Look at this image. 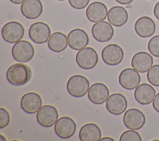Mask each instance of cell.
<instances>
[{
    "label": "cell",
    "instance_id": "cell-34",
    "mask_svg": "<svg viewBox=\"0 0 159 141\" xmlns=\"http://www.w3.org/2000/svg\"><path fill=\"white\" fill-rule=\"evenodd\" d=\"M100 140L102 141V140H108V141H114L115 140L111 137H103L102 139H100Z\"/></svg>",
    "mask_w": 159,
    "mask_h": 141
},
{
    "label": "cell",
    "instance_id": "cell-30",
    "mask_svg": "<svg viewBox=\"0 0 159 141\" xmlns=\"http://www.w3.org/2000/svg\"><path fill=\"white\" fill-rule=\"evenodd\" d=\"M152 106H153V107L154 108V109L159 113V93H158L154 99H153V101L152 102Z\"/></svg>",
    "mask_w": 159,
    "mask_h": 141
},
{
    "label": "cell",
    "instance_id": "cell-12",
    "mask_svg": "<svg viewBox=\"0 0 159 141\" xmlns=\"http://www.w3.org/2000/svg\"><path fill=\"white\" fill-rule=\"evenodd\" d=\"M91 33L96 41L106 42L112 38L114 30L111 24L103 20L96 22L92 26Z\"/></svg>",
    "mask_w": 159,
    "mask_h": 141
},
{
    "label": "cell",
    "instance_id": "cell-8",
    "mask_svg": "<svg viewBox=\"0 0 159 141\" xmlns=\"http://www.w3.org/2000/svg\"><path fill=\"white\" fill-rule=\"evenodd\" d=\"M76 124L75 121L68 116L59 118L55 124L54 130L55 134L61 139L71 138L75 133Z\"/></svg>",
    "mask_w": 159,
    "mask_h": 141
},
{
    "label": "cell",
    "instance_id": "cell-4",
    "mask_svg": "<svg viewBox=\"0 0 159 141\" xmlns=\"http://www.w3.org/2000/svg\"><path fill=\"white\" fill-rule=\"evenodd\" d=\"M25 32L23 25L17 21H10L2 27L1 35L3 39L10 43H15L20 40Z\"/></svg>",
    "mask_w": 159,
    "mask_h": 141
},
{
    "label": "cell",
    "instance_id": "cell-33",
    "mask_svg": "<svg viewBox=\"0 0 159 141\" xmlns=\"http://www.w3.org/2000/svg\"><path fill=\"white\" fill-rule=\"evenodd\" d=\"M25 0H10V1L15 4H22Z\"/></svg>",
    "mask_w": 159,
    "mask_h": 141
},
{
    "label": "cell",
    "instance_id": "cell-19",
    "mask_svg": "<svg viewBox=\"0 0 159 141\" xmlns=\"http://www.w3.org/2000/svg\"><path fill=\"white\" fill-rule=\"evenodd\" d=\"M153 63V57L146 52H139L135 53L131 60L132 68L142 73L147 72L152 66Z\"/></svg>",
    "mask_w": 159,
    "mask_h": 141
},
{
    "label": "cell",
    "instance_id": "cell-37",
    "mask_svg": "<svg viewBox=\"0 0 159 141\" xmlns=\"http://www.w3.org/2000/svg\"><path fill=\"white\" fill-rule=\"evenodd\" d=\"M151 1H155V0H151Z\"/></svg>",
    "mask_w": 159,
    "mask_h": 141
},
{
    "label": "cell",
    "instance_id": "cell-13",
    "mask_svg": "<svg viewBox=\"0 0 159 141\" xmlns=\"http://www.w3.org/2000/svg\"><path fill=\"white\" fill-rule=\"evenodd\" d=\"M41 96L34 92H29L24 94L20 100L22 109L28 114H35L42 107Z\"/></svg>",
    "mask_w": 159,
    "mask_h": 141
},
{
    "label": "cell",
    "instance_id": "cell-16",
    "mask_svg": "<svg viewBox=\"0 0 159 141\" xmlns=\"http://www.w3.org/2000/svg\"><path fill=\"white\" fill-rule=\"evenodd\" d=\"M135 33L142 38H148L155 32L156 25L154 20L148 16H142L135 22Z\"/></svg>",
    "mask_w": 159,
    "mask_h": 141
},
{
    "label": "cell",
    "instance_id": "cell-11",
    "mask_svg": "<svg viewBox=\"0 0 159 141\" xmlns=\"http://www.w3.org/2000/svg\"><path fill=\"white\" fill-rule=\"evenodd\" d=\"M134 68H127L121 71L119 75V83L124 89L132 90L136 88L141 80L140 75Z\"/></svg>",
    "mask_w": 159,
    "mask_h": 141
},
{
    "label": "cell",
    "instance_id": "cell-5",
    "mask_svg": "<svg viewBox=\"0 0 159 141\" xmlns=\"http://www.w3.org/2000/svg\"><path fill=\"white\" fill-rule=\"evenodd\" d=\"M98 60V55L92 47H84L80 50L76 55L77 65L84 70H90L94 68Z\"/></svg>",
    "mask_w": 159,
    "mask_h": 141
},
{
    "label": "cell",
    "instance_id": "cell-10",
    "mask_svg": "<svg viewBox=\"0 0 159 141\" xmlns=\"http://www.w3.org/2000/svg\"><path fill=\"white\" fill-rule=\"evenodd\" d=\"M36 118L38 123L44 127H52L58 119L57 108L52 105H44L37 112Z\"/></svg>",
    "mask_w": 159,
    "mask_h": 141
},
{
    "label": "cell",
    "instance_id": "cell-18",
    "mask_svg": "<svg viewBox=\"0 0 159 141\" xmlns=\"http://www.w3.org/2000/svg\"><path fill=\"white\" fill-rule=\"evenodd\" d=\"M107 8L103 2L94 1L91 3L86 10L88 19L94 23L103 21L107 16Z\"/></svg>",
    "mask_w": 159,
    "mask_h": 141
},
{
    "label": "cell",
    "instance_id": "cell-36",
    "mask_svg": "<svg viewBox=\"0 0 159 141\" xmlns=\"http://www.w3.org/2000/svg\"><path fill=\"white\" fill-rule=\"evenodd\" d=\"M57 1H65V0H57Z\"/></svg>",
    "mask_w": 159,
    "mask_h": 141
},
{
    "label": "cell",
    "instance_id": "cell-29",
    "mask_svg": "<svg viewBox=\"0 0 159 141\" xmlns=\"http://www.w3.org/2000/svg\"><path fill=\"white\" fill-rule=\"evenodd\" d=\"M90 0H68L70 6L76 9H84L89 4Z\"/></svg>",
    "mask_w": 159,
    "mask_h": 141
},
{
    "label": "cell",
    "instance_id": "cell-9",
    "mask_svg": "<svg viewBox=\"0 0 159 141\" xmlns=\"http://www.w3.org/2000/svg\"><path fill=\"white\" fill-rule=\"evenodd\" d=\"M145 116L139 109L131 108L127 110L123 116L125 126L132 130H139L145 124Z\"/></svg>",
    "mask_w": 159,
    "mask_h": 141
},
{
    "label": "cell",
    "instance_id": "cell-32",
    "mask_svg": "<svg viewBox=\"0 0 159 141\" xmlns=\"http://www.w3.org/2000/svg\"><path fill=\"white\" fill-rule=\"evenodd\" d=\"M117 2L123 5H127L130 4L134 0H115Z\"/></svg>",
    "mask_w": 159,
    "mask_h": 141
},
{
    "label": "cell",
    "instance_id": "cell-7",
    "mask_svg": "<svg viewBox=\"0 0 159 141\" xmlns=\"http://www.w3.org/2000/svg\"><path fill=\"white\" fill-rule=\"evenodd\" d=\"M51 35L48 25L43 22H36L31 24L29 29V36L35 43L42 44L48 42Z\"/></svg>",
    "mask_w": 159,
    "mask_h": 141
},
{
    "label": "cell",
    "instance_id": "cell-24",
    "mask_svg": "<svg viewBox=\"0 0 159 141\" xmlns=\"http://www.w3.org/2000/svg\"><path fill=\"white\" fill-rule=\"evenodd\" d=\"M47 45L50 50L56 53L61 52L68 45V37L62 32H55L50 35Z\"/></svg>",
    "mask_w": 159,
    "mask_h": 141
},
{
    "label": "cell",
    "instance_id": "cell-17",
    "mask_svg": "<svg viewBox=\"0 0 159 141\" xmlns=\"http://www.w3.org/2000/svg\"><path fill=\"white\" fill-rule=\"evenodd\" d=\"M69 47L75 50H80L87 46L89 43V37L83 29L76 28L71 30L68 34Z\"/></svg>",
    "mask_w": 159,
    "mask_h": 141
},
{
    "label": "cell",
    "instance_id": "cell-28",
    "mask_svg": "<svg viewBox=\"0 0 159 141\" xmlns=\"http://www.w3.org/2000/svg\"><path fill=\"white\" fill-rule=\"evenodd\" d=\"M10 122V114L3 107L0 108V129H3L9 125Z\"/></svg>",
    "mask_w": 159,
    "mask_h": 141
},
{
    "label": "cell",
    "instance_id": "cell-1",
    "mask_svg": "<svg viewBox=\"0 0 159 141\" xmlns=\"http://www.w3.org/2000/svg\"><path fill=\"white\" fill-rule=\"evenodd\" d=\"M32 76L30 68L22 63H15L10 66L6 72V78L14 86H22L27 83Z\"/></svg>",
    "mask_w": 159,
    "mask_h": 141
},
{
    "label": "cell",
    "instance_id": "cell-3",
    "mask_svg": "<svg viewBox=\"0 0 159 141\" xmlns=\"http://www.w3.org/2000/svg\"><path fill=\"white\" fill-rule=\"evenodd\" d=\"M11 53L15 60L20 63L29 61L35 54L34 46L27 40H19L12 47Z\"/></svg>",
    "mask_w": 159,
    "mask_h": 141
},
{
    "label": "cell",
    "instance_id": "cell-23",
    "mask_svg": "<svg viewBox=\"0 0 159 141\" xmlns=\"http://www.w3.org/2000/svg\"><path fill=\"white\" fill-rule=\"evenodd\" d=\"M101 134V130L97 124L87 123L80 128L79 138L81 141H99Z\"/></svg>",
    "mask_w": 159,
    "mask_h": 141
},
{
    "label": "cell",
    "instance_id": "cell-6",
    "mask_svg": "<svg viewBox=\"0 0 159 141\" xmlns=\"http://www.w3.org/2000/svg\"><path fill=\"white\" fill-rule=\"evenodd\" d=\"M124 55V53L122 47L116 43L106 45L101 52L103 61L110 66H116L120 63Z\"/></svg>",
    "mask_w": 159,
    "mask_h": 141
},
{
    "label": "cell",
    "instance_id": "cell-31",
    "mask_svg": "<svg viewBox=\"0 0 159 141\" xmlns=\"http://www.w3.org/2000/svg\"><path fill=\"white\" fill-rule=\"evenodd\" d=\"M153 14L155 17L159 20V1L157 2L153 8Z\"/></svg>",
    "mask_w": 159,
    "mask_h": 141
},
{
    "label": "cell",
    "instance_id": "cell-26",
    "mask_svg": "<svg viewBox=\"0 0 159 141\" xmlns=\"http://www.w3.org/2000/svg\"><path fill=\"white\" fill-rule=\"evenodd\" d=\"M120 141H142L140 134L135 130L129 129L124 131L119 138Z\"/></svg>",
    "mask_w": 159,
    "mask_h": 141
},
{
    "label": "cell",
    "instance_id": "cell-35",
    "mask_svg": "<svg viewBox=\"0 0 159 141\" xmlns=\"http://www.w3.org/2000/svg\"><path fill=\"white\" fill-rule=\"evenodd\" d=\"M0 138H1V139H0V140H1H1H6V138H5L2 134L0 135Z\"/></svg>",
    "mask_w": 159,
    "mask_h": 141
},
{
    "label": "cell",
    "instance_id": "cell-2",
    "mask_svg": "<svg viewBox=\"0 0 159 141\" xmlns=\"http://www.w3.org/2000/svg\"><path fill=\"white\" fill-rule=\"evenodd\" d=\"M89 88V81L84 76L75 75L71 76L66 83V89L68 93L75 98L84 96Z\"/></svg>",
    "mask_w": 159,
    "mask_h": 141
},
{
    "label": "cell",
    "instance_id": "cell-27",
    "mask_svg": "<svg viewBox=\"0 0 159 141\" xmlns=\"http://www.w3.org/2000/svg\"><path fill=\"white\" fill-rule=\"evenodd\" d=\"M147 48L153 56L159 58V35H155L150 39Z\"/></svg>",
    "mask_w": 159,
    "mask_h": 141
},
{
    "label": "cell",
    "instance_id": "cell-38",
    "mask_svg": "<svg viewBox=\"0 0 159 141\" xmlns=\"http://www.w3.org/2000/svg\"></svg>",
    "mask_w": 159,
    "mask_h": 141
},
{
    "label": "cell",
    "instance_id": "cell-25",
    "mask_svg": "<svg viewBox=\"0 0 159 141\" xmlns=\"http://www.w3.org/2000/svg\"><path fill=\"white\" fill-rule=\"evenodd\" d=\"M147 78L148 82L155 86H159V64L152 66L147 71Z\"/></svg>",
    "mask_w": 159,
    "mask_h": 141
},
{
    "label": "cell",
    "instance_id": "cell-21",
    "mask_svg": "<svg viewBox=\"0 0 159 141\" xmlns=\"http://www.w3.org/2000/svg\"><path fill=\"white\" fill-rule=\"evenodd\" d=\"M22 14L28 19L38 18L43 12V4L40 0H25L20 6Z\"/></svg>",
    "mask_w": 159,
    "mask_h": 141
},
{
    "label": "cell",
    "instance_id": "cell-14",
    "mask_svg": "<svg viewBox=\"0 0 159 141\" xmlns=\"http://www.w3.org/2000/svg\"><path fill=\"white\" fill-rule=\"evenodd\" d=\"M127 107L125 97L120 93H113L110 95L106 102L107 110L112 114L120 115L124 112Z\"/></svg>",
    "mask_w": 159,
    "mask_h": 141
},
{
    "label": "cell",
    "instance_id": "cell-15",
    "mask_svg": "<svg viewBox=\"0 0 159 141\" xmlns=\"http://www.w3.org/2000/svg\"><path fill=\"white\" fill-rule=\"evenodd\" d=\"M109 95V90L104 83H95L89 88L88 97L89 101L95 104L104 103Z\"/></svg>",
    "mask_w": 159,
    "mask_h": 141
},
{
    "label": "cell",
    "instance_id": "cell-20",
    "mask_svg": "<svg viewBox=\"0 0 159 141\" xmlns=\"http://www.w3.org/2000/svg\"><path fill=\"white\" fill-rule=\"evenodd\" d=\"M156 91L149 84L142 83L134 91L135 99L140 104L147 105L152 103L155 96Z\"/></svg>",
    "mask_w": 159,
    "mask_h": 141
},
{
    "label": "cell",
    "instance_id": "cell-22",
    "mask_svg": "<svg viewBox=\"0 0 159 141\" xmlns=\"http://www.w3.org/2000/svg\"><path fill=\"white\" fill-rule=\"evenodd\" d=\"M107 20L115 27H121L128 20L129 15L127 10L122 6H115L109 9L107 13Z\"/></svg>",
    "mask_w": 159,
    "mask_h": 141
}]
</instances>
